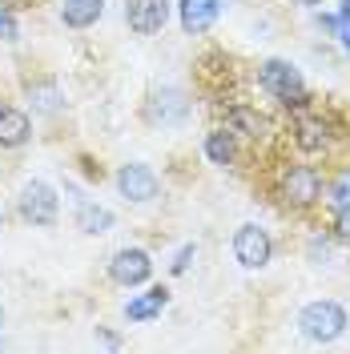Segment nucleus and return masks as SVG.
Masks as SVG:
<instances>
[{"label": "nucleus", "mask_w": 350, "mask_h": 354, "mask_svg": "<svg viewBox=\"0 0 350 354\" xmlns=\"http://www.w3.org/2000/svg\"><path fill=\"white\" fill-rule=\"evenodd\" d=\"M298 326H302V334H306L310 342H334L350 326V318L338 302H310L298 314Z\"/></svg>", "instance_id": "f257e3e1"}, {"label": "nucleus", "mask_w": 350, "mask_h": 354, "mask_svg": "<svg viewBox=\"0 0 350 354\" xmlns=\"http://www.w3.org/2000/svg\"><path fill=\"white\" fill-rule=\"evenodd\" d=\"M262 88L274 93L282 105H306V85H302V73L286 61H266L262 65Z\"/></svg>", "instance_id": "f03ea898"}, {"label": "nucleus", "mask_w": 350, "mask_h": 354, "mask_svg": "<svg viewBox=\"0 0 350 354\" xmlns=\"http://www.w3.org/2000/svg\"><path fill=\"white\" fill-rule=\"evenodd\" d=\"M21 218L28 225H53L57 221V209H61V201L53 194V185H44V181H28L21 189Z\"/></svg>", "instance_id": "7ed1b4c3"}, {"label": "nucleus", "mask_w": 350, "mask_h": 354, "mask_svg": "<svg viewBox=\"0 0 350 354\" xmlns=\"http://www.w3.org/2000/svg\"><path fill=\"white\" fill-rule=\"evenodd\" d=\"M270 254H274V242H270V234H266L262 225H241L238 234H234V258L246 270H262L270 262Z\"/></svg>", "instance_id": "20e7f679"}, {"label": "nucleus", "mask_w": 350, "mask_h": 354, "mask_svg": "<svg viewBox=\"0 0 350 354\" xmlns=\"http://www.w3.org/2000/svg\"><path fill=\"white\" fill-rule=\"evenodd\" d=\"M149 274H154V262L145 250H117L109 262V278L117 286H141Z\"/></svg>", "instance_id": "39448f33"}, {"label": "nucleus", "mask_w": 350, "mask_h": 354, "mask_svg": "<svg viewBox=\"0 0 350 354\" xmlns=\"http://www.w3.org/2000/svg\"><path fill=\"white\" fill-rule=\"evenodd\" d=\"M125 21L141 37L161 32L165 21H169V0H125Z\"/></svg>", "instance_id": "423d86ee"}, {"label": "nucleus", "mask_w": 350, "mask_h": 354, "mask_svg": "<svg viewBox=\"0 0 350 354\" xmlns=\"http://www.w3.org/2000/svg\"><path fill=\"white\" fill-rule=\"evenodd\" d=\"M318 194H322V181H318V174H314L310 165H294V169L282 177V198L290 201V205H298V209L314 205Z\"/></svg>", "instance_id": "0eeeda50"}, {"label": "nucleus", "mask_w": 350, "mask_h": 354, "mask_svg": "<svg viewBox=\"0 0 350 354\" xmlns=\"http://www.w3.org/2000/svg\"><path fill=\"white\" fill-rule=\"evenodd\" d=\"M117 189L129 201H154L157 198V174L141 161H129L117 169Z\"/></svg>", "instance_id": "6e6552de"}, {"label": "nucleus", "mask_w": 350, "mask_h": 354, "mask_svg": "<svg viewBox=\"0 0 350 354\" xmlns=\"http://www.w3.org/2000/svg\"><path fill=\"white\" fill-rule=\"evenodd\" d=\"M145 117H149L154 125H181V121L190 117V101H185L177 88H161V93H154V97H149Z\"/></svg>", "instance_id": "1a4fd4ad"}, {"label": "nucleus", "mask_w": 350, "mask_h": 354, "mask_svg": "<svg viewBox=\"0 0 350 354\" xmlns=\"http://www.w3.org/2000/svg\"><path fill=\"white\" fill-rule=\"evenodd\" d=\"M177 12H181V28L185 32H205V28H214V21H218L221 0H181Z\"/></svg>", "instance_id": "9d476101"}, {"label": "nucleus", "mask_w": 350, "mask_h": 354, "mask_svg": "<svg viewBox=\"0 0 350 354\" xmlns=\"http://www.w3.org/2000/svg\"><path fill=\"white\" fill-rule=\"evenodd\" d=\"M101 12H105V0H65L61 4V21L68 28H89L101 21Z\"/></svg>", "instance_id": "9b49d317"}, {"label": "nucleus", "mask_w": 350, "mask_h": 354, "mask_svg": "<svg viewBox=\"0 0 350 354\" xmlns=\"http://www.w3.org/2000/svg\"><path fill=\"white\" fill-rule=\"evenodd\" d=\"M165 302H169V290H165V286H154L149 294L133 298L129 306H125V318H129V322H149V318H157V314L165 310Z\"/></svg>", "instance_id": "f8f14e48"}, {"label": "nucleus", "mask_w": 350, "mask_h": 354, "mask_svg": "<svg viewBox=\"0 0 350 354\" xmlns=\"http://www.w3.org/2000/svg\"><path fill=\"white\" fill-rule=\"evenodd\" d=\"M28 117H24L21 109H0V145L4 149H17V145H24L28 141Z\"/></svg>", "instance_id": "ddd939ff"}, {"label": "nucleus", "mask_w": 350, "mask_h": 354, "mask_svg": "<svg viewBox=\"0 0 350 354\" xmlns=\"http://www.w3.org/2000/svg\"><path fill=\"white\" fill-rule=\"evenodd\" d=\"M77 225H81L85 234H109L113 214L101 209V205H93V201H77Z\"/></svg>", "instance_id": "4468645a"}, {"label": "nucleus", "mask_w": 350, "mask_h": 354, "mask_svg": "<svg viewBox=\"0 0 350 354\" xmlns=\"http://www.w3.org/2000/svg\"><path fill=\"white\" fill-rule=\"evenodd\" d=\"M230 125H234V133L262 137V133H266V117H262V113H254L250 105H234V109H230Z\"/></svg>", "instance_id": "2eb2a0df"}, {"label": "nucleus", "mask_w": 350, "mask_h": 354, "mask_svg": "<svg viewBox=\"0 0 350 354\" xmlns=\"http://www.w3.org/2000/svg\"><path fill=\"white\" fill-rule=\"evenodd\" d=\"M234 133H225V129H218V133H210L205 137V157L214 161V165H230L234 161Z\"/></svg>", "instance_id": "dca6fc26"}, {"label": "nucleus", "mask_w": 350, "mask_h": 354, "mask_svg": "<svg viewBox=\"0 0 350 354\" xmlns=\"http://www.w3.org/2000/svg\"><path fill=\"white\" fill-rule=\"evenodd\" d=\"M298 145L314 153V149H322L326 145V129H322V121H314V117H302L298 121Z\"/></svg>", "instance_id": "f3484780"}, {"label": "nucleus", "mask_w": 350, "mask_h": 354, "mask_svg": "<svg viewBox=\"0 0 350 354\" xmlns=\"http://www.w3.org/2000/svg\"><path fill=\"white\" fill-rule=\"evenodd\" d=\"M33 93V105L41 113H57L61 109V93H57V85H37V88H28Z\"/></svg>", "instance_id": "a211bd4d"}, {"label": "nucleus", "mask_w": 350, "mask_h": 354, "mask_svg": "<svg viewBox=\"0 0 350 354\" xmlns=\"http://www.w3.org/2000/svg\"><path fill=\"white\" fill-rule=\"evenodd\" d=\"M330 201H334V209H347L350 205V169L334 177V185H330Z\"/></svg>", "instance_id": "6ab92c4d"}, {"label": "nucleus", "mask_w": 350, "mask_h": 354, "mask_svg": "<svg viewBox=\"0 0 350 354\" xmlns=\"http://www.w3.org/2000/svg\"><path fill=\"white\" fill-rule=\"evenodd\" d=\"M190 262H194V245H181V254L174 258V274H185Z\"/></svg>", "instance_id": "aec40b11"}, {"label": "nucleus", "mask_w": 350, "mask_h": 354, "mask_svg": "<svg viewBox=\"0 0 350 354\" xmlns=\"http://www.w3.org/2000/svg\"><path fill=\"white\" fill-rule=\"evenodd\" d=\"M0 37H4V41H17V21H12L4 8H0Z\"/></svg>", "instance_id": "412c9836"}, {"label": "nucleus", "mask_w": 350, "mask_h": 354, "mask_svg": "<svg viewBox=\"0 0 350 354\" xmlns=\"http://www.w3.org/2000/svg\"><path fill=\"white\" fill-rule=\"evenodd\" d=\"M334 230H338V238H342V242H350V205H347V209H338V221H334Z\"/></svg>", "instance_id": "4be33fe9"}, {"label": "nucleus", "mask_w": 350, "mask_h": 354, "mask_svg": "<svg viewBox=\"0 0 350 354\" xmlns=\"http://www.w3.org/2000/svg\"><path fill=\"white\" fill-rule=\"evenodd\" d=\"M338 37L347 41V48H350V17H342V24H338Z\"/></svg>", "instance_id": "5701e85b"}, {"label": "nucleus", "mask_w": 350, "mask_h": 354, "mask_svg": "<svg viewBox=\"0 0 350 354\" xmlns=\"http://www.w3.org/2000/svg\"><path fill=\"white\" fill-rule=\"evenodd\" d=\"M298 4H322V0H298Z\"/></svg>", "instance_id": "b1692460"}, {"label": "nucleus", "mask_w": 350, "mask_h": 354, "mask_svg": "<svg viewBox=\"0 0 350 354\" xmlns=\"http://www.w3.org/2000/svg\"><path fill=\"white\" fill-rule=\"evenodd\" d=\"M0 330H4V306H0Z\"/></svg>", "instance_id": "393cba45"}, {"label": "nucleus", "mask_w": 350, "mask_h": 354, "mask_svg": "<svg viewBox=\"0 0 350 354\" xmlns=\"http://www.w3.org/2000/svg\"><path fill=\"white\" fill-rule=\"evenodd\" d=\"M0 225H4V214H0Z\"/></svg>", "instance_id": "a878e982"}]
</instances>
